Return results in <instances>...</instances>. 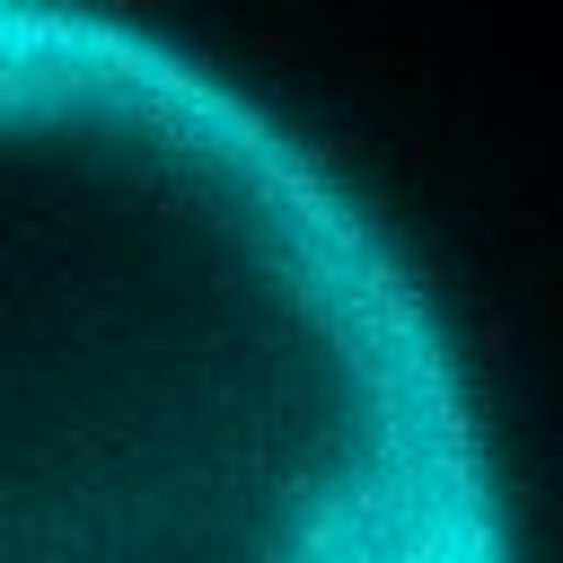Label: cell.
I'll return each mask as SVG.
<instances>
[{
    "mask_svg": "<svg viewBox=\"0 0 563 563\" xmlns=\"http://www.w3.org/2000/svg\"><path fill=\"white\" fill-rule=\"evenodd\" d=\"M0 563H510L405 246L97 0H0Z\"/></svg>",
    "mask_w": 563,
    "mask_h": 563,
    "instance_id": "1",
    "label": "cell"
}]
</instances>
